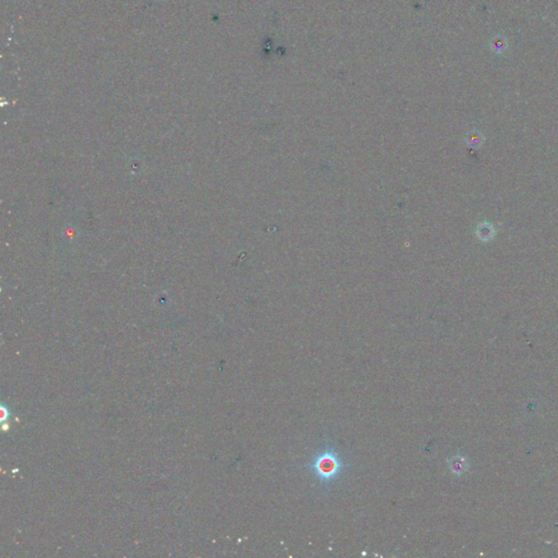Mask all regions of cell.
I'll use <instances>...</instances> for the list:
<instances>
[{
	"label": "cell",
	"instance_id": "cell-1",
	"mask_svg": "<svg viewBox=\"0 0 558 558\" xmlns=\"http://www.w3.org/2000/svg\"><path fill=\"white\" fill-rule=\"evenodd\" d=\"M308 468L321 485L328 488L343 476L346 463L334 447H326L314 456Z\"/></svg>",
	"mask_w": 558,
	"mask_h": 558
}]
</instances>
